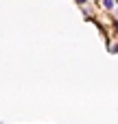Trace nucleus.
<instances>
[{
  "mask_svg": "<svg viewBox=\"0 0 118 124\" xmlns=\"http://www.w3.org/2000/svg\"><path fill=\"white\" fill-rule=\"evenodd\" d=\"M103 7L105 9H114V0H103Z\"/></svg>",
  "mask_w": 118,
  "mask_h": 124,
  "instance_id": "f257e3e1",
  "label": "nucleus"
},
{
  "mask_svg": "<svg viewBox=\"0 0 118 124\" xmlns=\"http://www.w3.org/2000/svg\"><path fill=\"white\" fill-rule=\"evenodd\" d=\"M77 2H79V4H83V2H85V0H77Z\"/></svg>",
  "mask_w": 118,
  "mask_h": 124,
  "instance_id": "f03ea898",
  "label": "nucleus"
},
{
  "mask_svg": "<svg viewBox=\"0 0 118 124\" xmlns=\"http://www.w3.org/2000/svg\"><path fill=\"white\" fill-rule=\"evenodd\" d=\"M114 52H118V46H114Z\"/></svg>",
  "mask_w": 118,
  "mask_h": 124,
  "instance_id": "7ed1b4c3",
  "label": "nucleus"
}]
</instances>
